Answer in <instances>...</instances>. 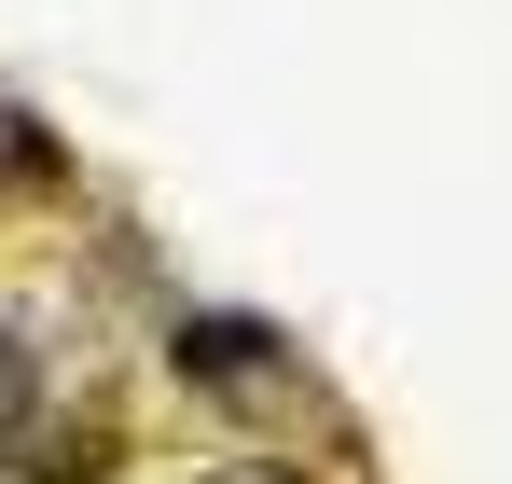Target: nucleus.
<instances>
[{
	"label": "nucleus",
	"instance_id": "1",
	"mask_svg": "<svg viewBox=\"0 0 512 484\" xmlns=\"http://www.w3.org/2000/svg\"><path fill=\"white\" fill-rule=\"evenodd\" d=\"M180 374H208V388H263L277 360H263L250 319H194V332H180Z\"/></svg>",
	"mask_w": 512,
	"mask_h": 484
},
{
	"label": "nucleus",
	"instance_id": "2",
	"mask_svg": "<svg viewBox=\"0 0 512 484\" xmlns=\"http://www.w3.org/2000/svg\"><path fill=\"white\" fill-rule=\"evenodd\" d=\"M28 429H42V374H28V346L0 332V471L28 457Z\"/></svg>",
	"mask_w": 512,
	"mask_h": 484
},
{
	"label": "nucleus",
	"instance_id": "3",
	"mask_svg": "<svg viewBox=\"0 0 512 484\" xmlns=\"http://www.w3.org/2000/svg\"><path fill=\"white\" fill-rule=\"evenodd\" d=\"M28 166H42V125H28V111L0 97V180H28Z\"/></svg>",
	"mask_w": 512,
	"mask_h": 484
},
{
	"label": "nucleus",
	"instance_id": "4",
	"mask_svg": "<svg viewBox=\"0 0 512 484\" xmlns=\"http://www.w3.org/2000/svg\"><path fill=\"white\" fill-rule=\"evenodd\" d=\"M208 484H305V471H277V457H222Z\"/></svg>",
	"mask_w": 512,
	"mask_h": 484
}]
</instances>
